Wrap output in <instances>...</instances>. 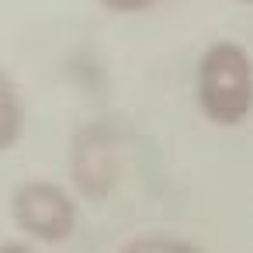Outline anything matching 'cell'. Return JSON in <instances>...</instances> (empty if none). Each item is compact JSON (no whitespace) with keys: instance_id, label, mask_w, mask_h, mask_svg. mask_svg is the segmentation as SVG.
<instances>
[{"instance_id":"3","label":"cell","mask_w":253,"mask_h":253,"mask_svg":"<svg viewBox=\"0 0 253 253\" xmlns=\"http://www.w3.org/2000/svg\"><path fill=\"white\" fill-rule=\"evenodd\" d=\"M122 156L118 139L104 122L84 125L70 146V177L84 198H108L118 184Z\"/></svg>"},{"instance_id":"4","label":"cell","mask_w":253,"mask_h":253,"mask_svg":"<svg viewBox=\"0 0 253 253\" xmlns=\"http://www.w3.org/2000/svg\"><path fill=\"white\" fill-rule=\"evenodd\" d=\"M21 135H25V101L18 84L0 70V153L14 149Z\"/></svg>"},{"instance_id":"7","label":"cell","mask_w":253,"mask_h":253,"mask_svg":"<svg viewBox=\"0 0 253 253\" xmlns=\"http://www.w3.org/2000/svg\"><path fill=\"white\" fill-rule=\"evenodd\" d=\"M0 253H39V250L21 243V239H7V243H0Z\"/></svg>"},{"instance_id":"2","label":"cell","mask_w":253,"mask_h":253,"mask_svg":"<svg viewBox=\"0 0 253 253\" xmlns=\"http://www.w3.org/2000/svg\"><path fill=\"white\" fill-rule=\"evenodd\" d=\"M11 218L28 239L56 246L77 232L80 211L66 187L52 180H25L11 198Z\"/></svg>"},{"instance_id":"8","label":"cell","mask_w":253,"mask_h":253,"mask_svg":"<svg viewBox=\"0 0 253 253\" xmlns=\"http://www.w3.org/2000/svg\"><path fill=\"white\" fill-rule=\"evenodd\" d=\"M239 4H250V7H253V0H239Z\"/></svg>"},{"instance_id":"1","label":"cell","mask_w":253,"mask_h":253,"mask_svg":"<svg viewBox=\"0 0 253 253\" xmlns=\"http://www.w3.org/2000/svg\"><path fill=\"white\" fill-rule=\"evenodd\" d=\"M194 101L211 125L232 128L253 115V56L232 39L211 42L194 70Z\"/></svg>"},{"instance_id":"5","label":"cell","mask_w":253,"mask_h":253,"mask_svg":"<svg viewBox=\"0 0 253 253\" xmlns=\"http://www.w3.org/2000/svg\"><path fill=\"white\" fill-rule=\"evenodd\" d=\"M118 253H201V246H194L191 239H180V236L149 232V236H135V239H128Z\"/></svg>"},{"instance_id":"6","label":"cell","mask_w":253,"mask_h":253,"mask_svg":"<svg viewBox=\"0 0 253 253\" xmlns=\"http://www.w3.org/2000/svg\"><path fill=\"white\" fill-rule=\"evenodd\" d=\"M97 4L111 14H139V11H149L156 0H97Z\"/></svg>"}]
</instances>
